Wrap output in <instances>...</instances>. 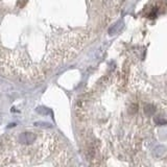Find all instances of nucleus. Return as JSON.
Segmentation results:
<instances>
[]
</instances>
